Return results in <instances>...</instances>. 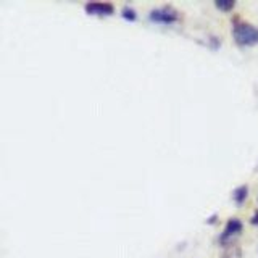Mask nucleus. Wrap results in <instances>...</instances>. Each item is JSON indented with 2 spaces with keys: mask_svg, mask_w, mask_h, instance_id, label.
Returning a JSON list of instances; mask_svg holds the SVG:
<instances>
[{
  "mask_svg": "<svg viewBox=\"0 0 258 258\" xmlns=\"http://www.w3.org/2000/svg\"><path fill=\"white\" fill-rule=\"evenodd\" d=\"M247 197H248V187L245 184L239 185V187H236L232 192V200L236 202V205H239V207L247 200Z\"/></svg>",
  "mask_w": 258,
  "mask_h": 258,
  "instance_id": "39448f33",
  "label": "nucleus"
},
{
  "mask_svg": "<svg viewBox=\"0 0 258 258\" xmlns=\"http://www.w3.org/2000/svg\"><path fill=\"white\" fill-rule=\"evenodd\" d=\"M84 10L89 15H95V16H108L113 15L115 8H113L111 4L107 2H91V4H86L84 5Z\"/></svg>",
  "mask_w": 258,
  "mask_h": 258,
  "instance_id": "20e7f679",
  "label": "nucleus"
},
{
  "mask_svg": "<svg viewBox=\"0 0 258 258\" xmlns=\"http://www.w3.org/2000/svg\"><path fill=\"white\" fill-rule=\"evenodd\" d=\"M149 18H150V21H155V23L171 24V23L179 20V12L173 7L165 5V7H160V8H153V10L149 13Z\"/></svg>",
  "mask_w": 258,
  "mask_h": 258,
  "instance_id": "f03ea898",
  "label": "nucleus"
},
{
  "mask_svg": "<svg viewBox=\"0 0 258 258\" xmlns=\"http://www.w3.org/2000/svg\"><path fill=\"white\" fill-rule=\"evenodd\" d=\"M242 256V250L239 245H228L224 250V253H223V258H240Z\"/></svg>",
  "mask_w": 258,
  "mask_h": 258,
  "instance_id": "423d86ee",
  "label": "nucleus"
},
{
  "mask_svg": "<svg viewBox=\"0 0 258 258\" xmlns=\"http://www.w3.org/2000/svg\"><path fill=\"white\" fill-rule=\"evenodd\" d=\"M121 15H123V18L124 20H129V21H134L136 18H137V15H136V12H134V8H131V7H124L123 10H121Z\"/></svg>",
  "mask_w": 258,
  "mask_h": 258,
  "instance_id": "6e6552de",
  "label": "nucleus"
},
{
  "mask_svg": "<svg viewBox=\"0 0 258 258\" xmlns=\"http://www.w3.org/2000/svg\"><path fill=\"white\" fill-rule=\"evenodd\" d=\"M234 5H236V2H234V0H218V2H215V7L220 8V10H223V12L232 10Z\"/></svg>",
  "mask_w": 258,
  "mask_h": 258,
  "instance_id": "0eeeda50",
  "label": "nucleus"
},
{
  "mask_svg": "<svg viewBox=\"0 0 258 258\" xmlns=\"http://www.w3.org/2000/svg\"><path fill=\"white\" fill-rule=\"evenodd\" d=\"M232 36H234V40H236V44L240 47H252L258 44V28L239 18L234 20Z\"/></svg>",
  "mask_w": 258,
  "mask_h": 258,
  "instance_id": "f257e3e1",
  "label": "nucleus"
},
{
  "mask_svg": "<svg viewBox=\"0 0 258 258\" xmlns=\"http://www.w3.org/2000/svg\"><path fill=\"white\" fill-rule=\"evenodd\" d=\"M242 221L237 220V218H231V220L226 223V228L224 231L221 232V236H220V244L224 245V247H228L232 244V239L234 237H237L239 234L242 232Z\"/></svg>",
  "mask_w": 258,
  "mask_h": 258,
  "instance_id": "7ed1b4c3",
  "label": "nucleus"
},
{
  "mask_svg": "<svg viewBox=\"0 0 258 258\" xmlns=\"http://www.w3.org/2000/svg\"><path fill=\"white\" fill-rule=\"evenodd\" d=\"M252 224H258V212H255V215L252 216V220H250Z\"/></svg>",
  "mask_w": 258,
  "mask_h": 258,
  "instance_id": "1a4fd4ad",
  "label": "nucleus"
}]
</instances>
